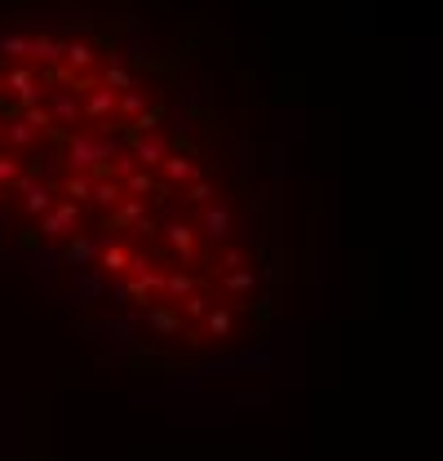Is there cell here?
Wrapping results in <instances>:
<instances>
[{
	"instance_id": "1",
	"label": "cell",
	"mask_w": 443,
	"mask_h": 461,
	"mask_svg": "<svg viewBox=\"0 0 443 461\" xmlns=\"http://www.w3.org/2000/svg\"><path fill=\"white\" fill-rule=\"evenodd\" d=\"M0 267L134 377L231 373L271 333V191L191 23L0 0Z\"/></svg>"
}]
</instances>
